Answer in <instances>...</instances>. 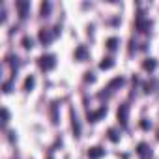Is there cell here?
<instances>
[{"instance_id": "6da1fadb", "label": "cell", "mask_w": 159, "mask_h": 159, "mask_svg": "<svg viewBox=\"0 0 159 159\" xmlns=\"http://www.w3.org/2000/svg\"><path fill=\"white\" fill-rule=\"evenodd\" d=\"M38 64H39V67H41V69L49 71V69H52V67L56 66V58H54L52 54H43V56H39V58H38Z\"/></svg>"}, {"instance_id": "7a4b0ae2", "label": "cell", "mask_w": 159, "mask_h": 159, "mask_svg": "<svg viewBox=\"0 0 159 159\" xmlns=\"http://www.w3.org/2000/svg\"><path fill=\"white\" fill-rule=\"evenodd\" d=\"M127 112H129V107L125 103H122L120 109H118V122L122 125H127Z\"/></svg>"}, {"instance_id": "3957f363", "label": "cell", "mask_w": 159, "mask_h": 159, "mask_svg": "<svg viewBox=\"0 0 159 159\" xmlns=\"http://www.w3.org/2000/svg\"><path fill=\"white\" fill-rule=\"evenodd\" d=\"M17 10H19V15H21V19H25V17L28 15L30 2H26V0H19V2H17Z\"/></svg>"}, {"instance_id": "277c9868", "label": "cell", "mask_w": 159, "mask_h": 159, "mask_svg": "<svg viewBox=\"0 0 159 159\" xmlns=\"http://www.w3.org/2000/svg\"><path fill=\"white\" fill-rule=\"evenodd\" d=\"M148 26H150V23L144 19L142 13H139V15H137V30H139V32H148Z\"/></svg>"}, {"instance_id": "5b68a950", "label": "cell", "mask_w": 159, "mask_h": 159, "mask_svg": "<svg viewBox=\"0 0 159 159\" xmlns=\"http://www.w3.org/2000/svg\"><path fill=\"white\" fill-rule=\"evenodd\" d=\"M107 114V107H101L99 111H96V112H88V120L90 122H98L99 118H103Z\"/></svg>"}, {"instance_id": "8992f818", "label": "cell", "mask_w": 159, "mask_h": 159, "mask_svg": "<svg viewBox=\"0 0 159 159\" xmlns=\"http://www.w3.org/2000/svg\"><path fill=\"white\" fill-rule=\"evenodd\" d=\"M103 155H105V150L99 148V146H94V148L88 150V157H90V159H99V157H103Z\"/></svg>"}, {"instance_id": "52a82bcc", "label": "cell", "mask_w": 159, "mask_h": 159, "mask_svg": "<svg viewBox=\"0 0 159 159\" xmlns=\"http://www.w3.org/2000/svg\"><path fill=\"white\" fill-rule=\"evenodd\" d=\"M38 36H39V41H41L43 45H47V43H49V41L54 38V34H51V32H49V30H45V28H41Z\"/></svg>"}, {"instance_id": "ba28073f", "label": "cell", "mask_w": 159, "mask_h": 159, "mask_svg": "<svg viewBox=\"0 0 159 159\" xmlns=\"http://www.w3.org/2000/svg\"><path fill=\"white\" fill-rule=\"evenodd\" d=\"M75 58H77V60H84V58H86V47H84V45L77 47V51H75Z\"/></svg>"}, {"instance_id": "9c48e42d", "label": "cell", "mask_w": 159, "mask_h": 159, "mask_svg": "<svg viewBox=\"0 0 159 159\" xmlns=\"http://www.w3.org/2000/svg\"><path fill=\"white\" fill-rule=\"evenodd\" d=\"M112 66H114L112 58H103V60H101V64H99V67H101V69H111Z\"/></svg>"}, {"instance_id": "30bf717a", "label": "cell", "mask_w": 159, "mask_h": 159, "mask_svg": "<svg viewBox=\"0 0 159 159\" xmlns=\"http://www.w3.org/2000/svg\"><path fill=\"white\" fill-rule=\"evenodd\" d=\"M155 66H157V62L153 60V58H148L144 64H142V67L144 69H148V71H152V69H155Z\"/></svg>"}, {"instance_id": "8fae6325", "label": "cell", "mask_w": 159, "mask_h": 159, "mask_svg": "<svg viewBox=\"0 0 159 159\" xmlns=\"http://www.w3.org/2000/svg\"><path fill=\"white\" fill-rule=\"evenodd\" d=\"M34 83H36V79L30 75V77H26V81H25V90L26 92H30L32 88H34Z\"/></svg>"}, {"instance_id": "7c38bea8", "label": "cell", "mask_w": 159, "mask_h": 159, "mask_svg": "<svg viewBox=\"0 0 159 159\" xmlns=\"http://www.w3.org/2000/svg\"><path fill=\"white\" fill-rule=\"evenodd\" d=\"M51 13V2H43L41 4V17H47Z\"/></svg>"}, {"instance_id": "4fadbf2b", "label": "cell", "mask_w": 159, "mask_h": 159, "mask_svg": "<svg viewBox=\"0 0 159 159\" xmlns=\"http://www.w3.org/2000/svg\"><path fill=\"white\" fill-rule=\"evenodd\" d=\"M124 84V79L122 77H116L114 81H111V84H109V90H112V88H116V86H122Z\"/></svg>"}, {"instance_id": "5bb4252c", "label": "cell", "mask_w": 159, "mask_h": 159, "mask_svg": "<svg viewBox=\"0 0 159 159\" xmlns=\"http://www.w3.org/2000/svg\"><path fill=\"white\" fill-rule=\"evenodd\" d=\"M73 131H75V137L81 135V125H79V122H77V116H75V114H73Z\"/></svg>"}, {"instance_id": "9a60e30c", "label": "cell", "mask_w": 159, "mask_h": 159, "mask_svg": "<svg viewBox=\"0 0 159 159\" xmlns=\"http://www.w3.org/2000/svg\"><path fill=\"white\" fill-rule=\"evenodd\" d=\"M116 45H118V39H116V38H109V39H107V47H109L111 51H114Z\"/></svg>"}, {"instance_id": "2e32d148", "label": "cell", "mask_w": 159, "mask_h": 159, "mask_svg": "<svg viewBox=\"0 0 159 159\" xmlns=\"http://www.w3.org/2000/svg\"><path fill=\"white\" fill-rule=\"evenodd\" d=\"M32 43H34V41H32V38H28V36H25V38H23V47H25V49H30V47H32Z\"/></svg>"}, {"instance_id": "e0dca14e", "label": "cell", "mask_w": 159, "mask_h": 159, "mask_svg": "<svg viewBox=\"0 0 159 159\" xmlns=\"http://www.w3.org/2000/svg\"><path fill=\"white\" fill-rule=\"evenodd\" d=\"M109 139H111L112 142H118V140H120V137H118V133H116L114 129H109Z\"/></svg>"}, {"instance_id": "ac0fdd59", "label": "cell", "mask_w": 159, "mask_h": 159, "mask_svg": "<svg viewBox=\"0 0 159 159\" xmlns=\"http://www.w3.org/2000/svg\"><path fill=\"white\" fill-rule=\"evenodd\" d=\"M2 116H4V124H8V120H10V112H8V109H2Z\"/></svg>"}, {"instance_id": "d6986e66", "label": "cell", "mask_w": 159, "mask_h": 159, "mask_svg": "<svg viewBox=\"0 0 159 159\" xmlns=\"http://www.w3.org/2000/svg\"><path fill=\"white\" fill-rule=\"evenodd\" d=\"M137 152H139L140 155H144V153H146V144H144V142H140V144H139V150H137Z\"/></svg>"}, {"instance_id": "ffe728a7", "label": "cell", "mask_w": 159, "mask_h": 159, "mask_svg": "<svg viewBox=\"0 0 159 159\" xmlns=\"http://www.w3.org/2000/svg\"><path fill=\"white\" fill-rule=\"evenodd\" d=\"M86 81H88V83H94V81H96V77H94L92 73H86Z\"/></svg>"}, {"instance_id": "44dd1931", "label": "cell", "mask_w": 159, "mask_h": 159, "mask_svg": "<svg viewBox=\"0 0 159 159\" xmlns=\"http://www.w3.org/2000/svg\"><path fill=\"white\" fill-rule=\"evenodd\" d=\"M4 92H6V94L11 92V84H10V83H4Z\"/></svg>"}, {"instance_id": "7402d4cb", "label": "cell", "mask_w": 159, "mask_h": 159, "mask_svg": "<svg viewBox=\"0 0 159 159\" xmlns=\"http://www.w3.org/2000/svg\"><path fill=\"white\" fill-rule=\"evenodd\" d=\"M140 125H142V129H148V127H150V124H148L146 120H142V122H140Z\"/></svg>"}, {"instance_id": "603a6c76", "label": "cell", "mask_w": 159, "mask_h": 159, "mask_svg": "<svg viewBox=\"0 0 159 159\" xmlns=\"http://www.w3.org/2000/svg\"><path fill=\"white\" fill-rule=\"evenodd\" d=\"M157 140H159V133H157Z\"/></svg>"}]
</instances>
